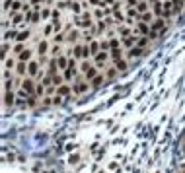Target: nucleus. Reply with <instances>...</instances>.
Masks as SVG:
<instances>
[{
    "instance_id": "obj_19",
    "label": "nucleus",
    "mask_w": 185,
    "mask_h": 173,
    "mask_svg": "<svg viewBox=\"0 0 185 173\" xmlns=\"http://www.w3.org/2000/svg\"><path fill=\"white\" fill-rule=\"evenodd\" d=\"M4 103H6V105H12V103H14V92L12 90L4 92Z\"/></svg>"
},
{
    "instance_id": "obj_17",
    "label": "nucleus",
    "mask_w": 185,
    "mask_h": 173,
    "mask_svg": "<svg viewBox=\"0 0 185 173\" xmlns=\"http://www.w3.org/2000/svg\"><path fill=\"white\" fill-rule=\"evenodd\" d=\"M154 14H152V12H144V14H140V22H144V23H152V22H154Z\"/></svg>"
},
{
    "instance_id": "obj_27",
    "label": "nucleus",
    "mask_w": 185,
    "mask_h": 173,
    "mask_svg": "<svg viewBox=\"0 0 185 173\" xmlns=\"http://www.w3.org/2000/svg\"><path fill=\"white\" fill-rule=\"evenodd\" d=\"M35 92H37V97H43V96H45V86L39 82V84H37V90H35Z\"/></svg>"
},
{
    "instance_id": "obj_31",
    "label": "nucleus",
    "mask_w": 185,
    "mask_h": 173,
    "mask_svg": "<svg viewBox=\"0 0 185 173\" xmlns=\"http://www.w3.org/2000/svg\"><path fill=\"white\" fill-rule=\"evenodd\" d=\"M117 76V68H107V78H115Z\"/></svg>"
},
{
    "instance_id": "obj_7",
    "label": "nucleus",
    "mask_w": 185,
    "mask_h": 173,
    "mask_svg": "<svg viewBox=\"0 0 185 173\" xmlns=\"http://www.w3.org/2000/svg\"><path fill=\"white\" fill-rule=\"evenodd\" d=\"M136 39H139V31L135 29V33L129 35V37H123V39H121V43H123L127 49H133V47L136 45Z\"/></svg>"
},
{
    "instance_id": "obj_25",
    "label": "nucleus",
    "mask_w": 185,
    "mask_h": 173,
    "mask_svg": "<svg viewBox=\"0 0 185 173\" xmlns=\"http://www.w3.org/2000/svg\"><path fill=\"white\" fill-rule=\"evenodd\" d=\"M103 80H105V78H103L102 74H98V76H96V78H94V80H92V86H94V88L102 86V82H103Z\"/></svg>"
},
{
    "instance_id": "obj_8",
    "label": "nucleus",
    "mask_w": 185,
    "mask_h": 173,
    "mask_svg": "<svg viewBox=\"0 0 185 173\" xmlns=\"http://www.w3.org/2000/svg\"><path fill=\"white\" fill-rule=\"evenodd\" d=\"M135 29L139 31L142 37H150V23H144V22H136Z\"/></svg>"
},
{
    "instance_id": "obj_10",
    "label": "nucleus",
    "mask_w": 185,
    "mask_h": 173,
    "mask_svg": "<svg viewBox=\"0 0 185 173\" xmlns=\"http://www.w3.org/2000/svg\"><path fill=\"white\" fill-rule=\"evenodd\" d=\"M28 74L29 76H37V74H39V62H37V60L28 62Z\"/></svg>"
},
{
    "instance_id": "obj_35",
    "label": "nucleus",
    "mask_w": 185,
    "mask_h": 173,
    "mask_svg": "<svg viewBox=\"0 0 185 173\" xmlns=\"http://www.w3.org/2000/svg\"><path fill=\"white\" fill-rule=\"evenodd\" d=\"M51 2H53V0H51Z\"/></svg>"
},
{
    "instance_id": "obj_3",
    "label": "nucleus",
    "mask_w": 185,
    "mask_h": 173,
    "mask_svg": "<svg viewBox=\"0 0 185 173\" xmlns=\"http://www.w3.org/2000/svg\"><path fill=\"white\" fill-rule=\"evenodd\" d=\"M88 80H80L78 78L76 80V84L72 86V93H76V96H80V93H84V92H88Z\"/></svg>"
},
{
    "instance_id": "obj_2",
    "label": "nucleus",
    "mask_w": 185,
    "mask_h": 173,
    "mask_svg": "<svg viewBox=\"0 0 185 173\" xmlns=\"http://www.w3.org/2000/svg\"><path fill=\"white\" fill-rule=\"evenodd\" d=\"M109 56H111L109 51H102L99 55H96V56H94V60H96V66H98V68H105V66H107Z\"/></svg>"
},
{
    "instance_id": "obj_4",
    "label": "nucleus",
    "mask_w": 185,
    "mask_h": 173,
    "mask_svg": "<svg viewBox=\"0 0 185 173\" xmlns=\"http://www.w3.org/2000/svg\"><path fill=\"white\" fill-rule=\"evenodd\" d=\"M150 29H152V31H162V33H166V31H168L166 20H164V18H156L154 22L150 23Z\"/></svg>"
},
{
    "instance_id": "obj_9",
    "label": "nucleus",
    "mask_w": 185,
    "mask_h": 173,
    "mask_svg": "<svg viewBox=\"0 0 185 173\" xmlns=\"http://www.w3.org/2000/svg\"><path fill=\"white\" fill-rule=\"evenodd\" d=\"M142 55H144V49H140V47H133V49H129V51H127V56H129V59L131 60H133V59H139V56H142Z\"/></svg>"
},
{
    "instance_id": "obj_12",
    "label": "nucleus",
    "mask_w": 185,
    "mask_h": 173,
    "mask_svg": "<svg viewBox=\"0 0 185 173\" xmlns=\"http://www.w3.org/2000/svg\"><path fill=\"white\" fill-rule=\"evenodd\" d=\"M31 56H33V53H31L29 49H24L22 53L18 55V60L20 62H31Z\"/></svg>"
},
{
    "instance_id": "obj_22",
    "label": "nucleus",
    "mask_w": 185,
    "mask_h": 173,
    "mask_svg": "<svg viewBox=\"0 0 185 173\" xmlns=\"http://www.w3.org/2000/svg\"><path fill=\"white\" fill-rule=\"evenodd\" d=\"M45 53H47V41L43 39V41H41L39 45H37V55L41 56V55H45Z\"/></svg>"
},
{
    "instance_id": "obj_11",
    "label": "nucleus",
    "mask_w": 185,
    "mask_h": 173,
    "mask_svg": "<svg viewBox=\"0 0 185 173\" xmlns=\"http://www.w3.org/2000/svg\"><path fill=\"white\" fill-rule=\"evenodd\" d=\"M55 60H57V66H59V70H62V72H65L66 68H68V59H66V56L59 55V56H55Z\"/></svg>"
},
{
    "instance_id": "obj_18",
    "label": "nucleus",
    "mask_w": 185,
    "mask_h": 173,
    "mask_svg": "<svg viewBox=\"0 0 185 173\" xmlns=\"http://www.w3.org/2000/svg\"><path fill=\"white\" fill-rule=\"evenodd\" d=\"M107 27H109L107 20H98V25H96V31H98V33H103Z\"/></svg>"
},
{
    "instance_id": "obj_26",
    "label": "nucleus",
    "mask_w": 185,
    "mask_h": 173,
    "mask_svg": "<svg viewBox=\"0 0 185 173\" xmlns=\"http://www.w3.org/2000/svg\"><path fill=\"white\" fill-rule=\"evenodd\" d=\"M148 41H150L148 37H139V39H136V47H140V49H142V47L148 45Z\"/></svg>"
},
{
    "instance_id": "obj_6",
    "label": "nucleus",
    "mask_w": 185,
    "mask_h": 173,
    "mask_svg": "<svg viewBox=\"0 0 185 173\" xmlns=\"http://www.w3.org/2000/svg\"><path fill=\"white\" fill-rule=\"evenodd\" d=\"M68 56H72V59H86V47L82 45H76L72 51H68Z\"/></svg>"
},
{
    "instance_id": "obj_32",
    "label": "nucleus",
    "mask_w": 185,
    "mask_h": 173,
    "mask_svg": "<svg viewBox=\"0 0 185 173\" xmlns=\"http://www.w3.org/2000/svg\"><path fill=\"white\" fill-rule=\"evenodd\" d=\"M49 14H51V10H49V8H41V18H43V20H45V18H49Z\"/></svg>"
},
{
    "instance_id": "obj_20",
    "label": "nucleus",
    "mask_w": 185,
    "mask_h": 173,
    "mask_svg": "<svg viewBox=\"0 0 185 173\" xmlns=\"http://www.w3.org/2000/svg\"><path fill=\"white\" fill-rule=\"evenodd\" d=\"M136 10H139L140 14L148 12V0H139V4H136Z\"/></svg>"
},
{
    "instance_id": "obj_28",
    "label": "nucleus",
    "mask_w": 185,
    "mask_h": 173,
    "mask_svg": "<svg viewBox=\"0 0 185 173\" xmlns=\"http://www.w3.org/2000/svg\"><path fill=\"white\" fill-rule=\"evenodd\" d=\"M25 72H28V68H25V62H18V74L24 76Z\"/></svg>"
},
{
    "instance_id": "obj_36",
    "label": "nucleus",
    "mask_w": 185,
    "mask_h": 173,
    "mask_svg": "<svg viewBox=\"0 0 185 173\" xmlns=\"http://www.w3.org/2000/svg\"><path fill=\"white\" fill-rule=\"evenodd\" d=\"M183 2H185V0H183Z\"/></svg>"
},
{
    "instance_id": "obj_13",
    "label": "nucleus",
    "mask_w": 185,
    "mask_h": 173,
    "mask_svg": "<svg viewBox=\"0 0 185 173\" xmlns=\"http://www.w3.org/2000/svg\"><path fill=\"white\" fill-rule=\"evenodd\" d=\"M135 33V29H131L129 27V25H119V35H121V39H123V37H129V35H133Z\"/></svg>"
},
{
    "instance_id": "obj_24",
    "label": "nucleus",
    "mask_w": 185,
    "mask_h": 173,
    "mask_svg": "<svg viewBox=\"0 0 185 173\" xmlns=\"http://www.w3.org/2000/svg\"><path fill=\"white\" fill-rule=\"evenodd\" d=\"M113 64H115V68H117L119 72H125L127 70V62L125 60H117V62H113Z\"/></svg>"
},
{
    "instance_id": "obj_1",
    "label": "nucleus",
    "mask_w": 185,
    "mask_h": 173,
    "mask_svg": "<svg viewBox=\"0 0 185 173\" xmlns=\"http://www.w3.org/2000/svg\"><path fill=\"white\" fill-rule=\"evenodd\" d=\"M76 74H78V70H76V59H72V56H70V60H68V68L62 72V78H65V82H70V80L76 78Z\"/></svg>"
},
{
    "instance_id": "obj_15",
    "label": "nucleus",
    "mask_w": 185,
    "mask_h": 173,
    "mask_svg": "<svg viewBox=\"0 0 185 173\" xmlns=\"http://www.w3.org/2000/svg\"><path fill=\"white\" fill-rule=\"evenodd\" d=\"M109 55H111V60H113V62L123 60V59H121V56H123V49H111Z\"/></svg>"
},
{
    "instance_id": "obj_14",
    "label": "nucleus",
    "mask_w": 185,
    "mask_h": 173,
    "mask_svg": "<svg viewBox=\"0 0 185 173\" xmlns=\"http://www.w3.org/2000/svg\"><path fill=\"white\" fill-rule=\"evenodd\" d=\"M28 39H29V29H24V31H18V33H16V39L14 41L24 43V41H28Z\"/></svg>"
},
{
    "instance_id": "obj_21",
    "label": "nucleus",
    "mask_w": 185,
    "mask_h": 173,
    "mask_svg": "<svg viewBox=\"0 0 185 173\" xmlns=\"http://www.w3.org/2000/svg\"><path fill=\"white\" fill-rule=\"evenodd\" d=\"M172 6H173V14L181 12V8H183V0H172Z\"/></svg>"
},
{
    "instance_id": "obj_5",
    "label": "nucleus",
    "mask_w": 185,
    "mask_h": 173,
    "mask_svg": "<svg viewBox=\"0 0 185 173\" xmlns=\"http://www.w3.org/2000/svg\"><path fill=\"white\" fill-rule=\"evenodd\" d=\"M22 90L28 93V97L29 96H37V84L33 82V80H25V82H22Z\"/></svg>"
},
{
    "instance_id": "obj_30",
    "label": "nucleus",
    "mask_w": 185,
    "mask_h": 173,
    "mask_svg": "<svg viewBox=\"0 0 185 173\" xmlns=\"http://www.w3.org/2000/svg\"><path fill=\"white\" fill-rule=\"evenodd\" d=\"M90 68H92V64H90V62H88V60H84V62H82V64H80V70L84 72V74H86V72L90 70Z\"/></svg>"
},
{
    "instance_id": "obj_23",
    "label": "nucleus",
    "mask_w": 185,
    "mask_h": 173,
    "mask_svg": "<svg viewBox=\"0 0 185 173\" xmlns=\"http://www.w3.org/2000/svg\"><path fill=\"white\" fill-rule=\"evenodd\" d=\"M109 45H111V49H121V41L117 39V37H111L109 39ZM109 49V51H111Z\"/></svg>"
},
{
    "instance_id": "obj_33",
    "label": "nucleus",
    "mask_w": 185,
    "mask_h": 173,
    "mask_svg": "<svg viewBox=\"0 0 185 173\" xmlns=\"http://www.w3.org/2000/svg\"><path fill=\"white\" fill-rule=\"evenodd\" d=\"M4 66H6V70H8V68H12L14 66V60L12 59H6V60H4Z\"/></svg>"
},
{
    "instance_id": "obj_34",
    "label": "nucleus",
    "mask_w": 185,
    "mask_h": 173,
    "mask_svg": "<svg viewBox=\"0 0 185 173\" xmlns=\"http://www.w3.org/2000/svg\"><path fill=\"white\" fill-rule=\"evenodd\" d=\"M183 169H185V164H183Z\"/></svg>"
},
{
    "instance_id": "obj_29",
    "label": "nucleus",
    "mask_w": 185,
    "mask_h": 173,
    "mask_svg": "<svg viewBox=\"0 0 185 173\" xmlns=\"http://www.w3.org/2000/svg\"><path fill=\"white\" fill-rule=\"evenodd\" d=\"M62 82H65V78H62V76H59V74L53 76V84H55V86H62Z\"/></svg>"
},
{
    "instance_id": "obj_16",
    "label": "nucleus",
    "mask_w": 185,
    "mask_h": 173,
    "mask_svg": "<svg viewBox=\"0 0 185 173\" xmlns=\"http://www.w3.org/2000/svg\"><path fill=\"white\" fill-rule=\"evenodd\" d=\"M68 93H72V88L66 86V84H62V86L57 88V96H68Z\"/></svg>"
}]
</instances>
